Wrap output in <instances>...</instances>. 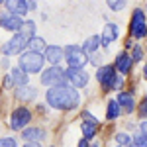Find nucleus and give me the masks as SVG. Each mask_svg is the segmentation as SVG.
Returning a JSON list of instances; mask_svg holds the SVG:
<instances>
[{
    "instance_id": "1",
    "label": "nucleus",
    "mask_w": 147,
    "mask_h": 147,
    "mask_svg": "<svg viewBox=\"0 0 147 147\" xmlns=\"http://www.w3.org/2000/svg\"><path fill=\"white\" fill-rule=\"evenodd\" d=\"M45 100L47 106L55 110H75L80 104V94L71 84H59V86H51L45 92Z\"/></svg>"
},
{
    "instance_id": "2",
    "label": "nucleus",
    "mask_w": 147,
    "mask_h": 147,
    "mask_svg": "<svg viewBox=\"0 0 147 147\" xmlns=\"http://www.w3.org/2000/svg\"><path fill=\"white\" fill-rule=\"evenodd\" d=\"M43 65H45V59L41 53H35V51H30L26 49L20 53V59H18V67L22 69L26 75H37L43 71Z\"/></svg>"
},
{
    "instance_id": "3",
    "label": "nucleus",
    "mask_w": 147,
    "mask_h": 147,
    "mask_svg": "<svg viewBox=\"0 0 147 147\" xmlns=\"http://www.w3.org/2000/svg\"><path fill=\"white\" fill-rule=\"evenodd\" d=\"M39 80H41V84L47 86V88H51V86H59V84H69L65 69H63V67H51V65H49L45 71H41Z\"/></svg>"
},
{
    "instance_id": "4",
    "label": "nucleus",
    "mask_w": 147,
    "mask_h": 147,
    "mask_svg": "<svg viewBox=\"0 0 147 147\" xmlns=\"http://www.w3.org/2000/svg\"><path fill=\"white\" fill-rule=\"evenodd\" d=\"M63 61L67 63V69H84L88 57L82 53L79 45H67L63 47Z\"/></svg>"
},
{
    "instance_id": "5",
    "label": "nucleus",
    "mask_w": 147,
    "mask_h": 147,
    "mask_svg": "<svg viewBox=\"0 0 147 147\" xmlns=\"http://www.w3.org/2000/svg\"><path fill=\"white\" fill-rule=\"evenodd\" d=\"M129 34L136 39H145L147 35V24H145V12L141 8H136L129 20Z\"/></svg>"
},
{
    "instance_id": "6",
    "label": "nucleus",
    "mask_w": 147,
    "mask_h": 147,
    "mask_svg": "<svg viewBox=\"0 0 147 147\" xmlns=\"http://www.w3.org/2000/svg\"><path fill=\"white\" fill-rule=\"evenodd\" d=\"M32 122V110L28 106H18L10 114V127L14 131H22L24 127H28Z\"/></svg>"
},
{
    "instance_id": "7",
    "label": "nucleus",
    "mask_w": 147,
    "mask_h": 147,
    "mask_svg": "<svg viewBox=\"0 0 147 147\" xmlns=\"http://www.w3.org/2000/svg\"><path fill=\"white\" fill-rule=\"evenodd\" d=\"M26 43H28V39L18 32V34H14L12 39H8L4 45L0 47V51H2L4 55H8V57L10 55H20L22 51H26Z\"/></svg>"
},
{
    "instance_id": "8",
    "label": "nucleus",
    "mask_w": 147,
    "mask_h": 147,
    "mask_svg": "<svg viewBox=\"0 0 147 147\" xmlns=\"http://www.w3.org/2000/svg\"><path fill=\"white\" fill-rule=\"evenodd\" d=\"M22 24H24V18L12 14V12L4 10L0 12V28L6 30V32H12V34H18L22 30Z\"/></svg>"
},
{
    "instance_id": "9",
    "label": "nucleus",
    "mask_w": 147,
    "mask_h": 147,
    "mask_svg": "<svg viewBox=\"0 0 147 147\" xmlns=\"http://www.w3.org/2000/svg\"><path fill=\"white\" fill-rule=\"evenodd\" d=\"M67 73V82L73 86V88H84L90 80V75L84 71V69H65Z\"/></svg>"
},
{
    "instance_id": "10",
    "label": "nucleus",
    "mask_w": 147,
    "mask_h": 147,
    "mask_svg": "<svg viewBox=\"0 0 147 147\" xmlns=\"http://www.w3.org/2000/svg\"><path fill=\"white\" fill-rule=\"evenodd\" d=\"M116 77H118V73H116L114 65H102L96 71V80L100 82V86L104 90H112V84L116 80Z\"/></svg>"
},
{
    "instance_id": "11",
    "label": "nucleus",
    "mask_w": 147,
    "mask_h": 147,
    "mask_svg": "<svg viewBox=\"0 0 147 147\" xmlns=\"http://www.w3.org/2000/svg\"><path fill=\"white\" fill-rule=\"evenodd\" d=\"M82 118H84V122L80 124L82 139L92 141V137H96V134H98V120H96L94 116H90L88 112H82Z\"/></svg>"
},
{
    "instance_id": "12",
    "label": "nucleus",
    "mask_w": 147,
    "mask_h": 147,
    "mask_svg": "<svg viewBox=\"0 0 147 147\" xmlns=\"http://www.w3.org/2000/svg\"><path fill=\"white\" fill-rule=\"evenodd\" d=\"M43 59L51 67H61V61H63V47L61 45H45L43 49Z\"/></svg>"
},
{
    "instance_id": "13",
    "label": "nucleus",
    "mask_w": 147,
    "mask_h": 147,
    "mask_svg": "<svg viewBox=\"0 0 147 147\" xmlns=\"http://www.w3.org/2000/svg\"><path fill=\"white\" fill-rule=\"evenodd\" d=\"M118 104H120V108H122V114H131L136 110V96H134V92L129 90H122L118 94Z\"/></svg>"
},
{
    "instance_id": "14",
    "label": "nucleus",
    "mask_w": 147,
    "mask_h": 147,
    "mask_svg": "<svg viewBox=\"0 0 147 147\" xmlns=\"http://www.w3.org/2000/svg\"><path fill=\"white\" fill-rule=\"evenodd\" d=\"M131 67H134V61H131V57L127 55V53H120V55L116 57V61H114V69H116V73L118 75H122V77H125V75H129L131 73Z\"/></svg>"
},
{
    "instance_id": "15",
    "label": "nucleus",
    "mask_w": 147,
    "mask_h": 147,
    "mask_svg": "<svg viewBox=\"0 0 147 147\" xmlns=\"http://www.w3.org/2000/svg\"><path fill=\"white\" fill-rule=\"evenodd\" d=\"M118 35H120V28H118L116 24L108 22L104 26V32H102V35H100V45L110 47V43H114V41L118 39Z\"/></svg>"
},
{
    "instance_id": "16",
    "label": "nucleus",
    "mask_w": 147,
    "mask_h": 147,
    "mask_svg": "<svg viewBox=\"0 0 147 147\" xmlns=\"http://www.w3.org/2000/svg\"><path fill=\"white\" fill-rule=\"evenodd\" d=\"M14 96H16L18 100H22V102L35 100V96H37V88H35V86H32V84L16 86V88H14Z\"/></svg>"
},
{
    "instance_id": "17",
    "label": "nucleus",
    "mask_w": 147,
    "mask_h": 147,
    "mask_svg": "<svg viewBox=\"0 0 147 147\" xmlns=\"http://www.w3.org/2000/svg\"><path fill=\"white\" fill-rule=\"evenodd\" d=\"M45 137V129L43 127H37V125H28L22 129V139L24 141H41Z\"/></svg>"
},
{
    "instance_id": "18",
    "label": "nucleus",
    "mask_w": 147,
    "mask_h": 147,
    "mask_svg": "<svg viewBox=\"0 0 147 147\" xmlns=\"http://www.w3.org/2000/svg\"><path fill=\"white\" fill-rule=\"evenodd\" d=\"M4 4H6V10L12 12V14H16V16H20V18H24V16L28 14L26 0H4Z\"/></svg>"
},
{
    "instance_id": "19",
    "label": "nucleus",
    "mask_w": 147,
    "mask_h": 147,
    "mask_svg": "<svg viewBox=\"0 0 147 147\" xmlns=\"http://www.w3.org/2000/svg\"><path fill=\"white\" fill-rule=\"evenodd\" d=\"M98 47H100V35H90V37H86V41L82 43V53L86 57L94 55L96 51H98Z\"/></svg>"
},
{
    "instance_id": "20",
    "label": "nucleus",
    "mask_w": 147,
    "mask_h": 147,
    "mask_svg": "<svg viewBox=\"0 0 147 147\" xmlns=\"http://www.w3.org/2000/svg\"><path fill=\"white\" fill-rule=\"evenodd\" d=\"M8 75H10L14 86H24V84H28V80H30V75H26L20 67H14Z\"/></svg>"
},
{
    "instance_id": "21",
    "label": "nucleus",
    "mask_w": 147,
    "mask_h": 147,
    "mask_svg": "<svg viewBox=\"0 0 147 147\" xmlns=\"http://www.w3.org/2000/svg\"><path fill=\"white\" fill-rule=\"evenodd\" d=\"M122 116V108H120V104L116 98L112 100H108V108H106V118H108V122H114V120H118Z\"/></svg>"
},
{
    "instance_id": "22",
    "label": "nucleus",
    "mask_w": 147,
    "mask_h": 147,
    "mask_svg": "<svg viewBox=\"0 0 147 147\" xmlns=\"http://www.w3.org/2000/svg\"><path fill=\"white\" fill-rule=\"evenodd\" d=\"M26 49L35 51V53H43V49H45V39H43V37H39V35H34V37H30V39H28Z\"/></svg>"
},
{
    "instance_id": "23",
    "label": "nucleus",
    "mask_w": 147,
    "mask_h": 147,
    "mask_svg": "<svg viewBox=\"0 0 147 147\" xmlns=\"http://www.w3.org/2000/svg\"><path fill=\"white\" fill-rule=\"evenodd\" d=\"M20 34L26 37V39H30V37H34L35 35V22L34 20H24L22 24V30H20Z\"/></svg>"
},
{
    "instance_id": "24",
    "label": "nucleus",
    "mask_w": 147,
    "mask_h": 147,
    "mask_svg": "<svg viewBox=\"0 0 147 147\" xmlns=\"http://www.w3.org/2000/svg\"><path fill=\"white\" fill-rule=\"evenodd\" d=\"M114 139H116L118 147H129V145H131V136H129V134H125V131H118Z\"/></svg>"
},
{
    "instance_id": "25",
    "label": "nucleus",
    "mask_w": 147,
    "mask_h": 147,
    "mask_svg": "<svg viewBox=\"0 0 147 147\" xmlns=\"http://www.w3.org/2000/svg\"><path fill=\"white\" fill-rule=\"evenodd\" d=\"M131 61L134 63H139V61H143V57H145V53H143V47L141 45H134V49H131Z\"/></svg>"
},
{
    "instance_id": "26",
    "label": "nucleus",
    "mask_w": 147,
    "mask_h": 147,
    "mask_svg": "<svg viewBox=\"0 0 147 147\" xmlns=\"http://www.w3.org/2000/svg\"><path fill=\"white\" fill-rule=\"evenodd\" d=\"M131 145L136 147H147V134H136L131 137Z\"/></svg>"
},
{
    "instance_id": "27",
    "label": "nucleus",
    "mask_w": 147,
    "mask_h": 147,
    "mask_svg": "<svg viewBox=\"0 0 147 147\" xmlns=\"http://www.w3.org/2000/svg\"><path fill=\"white\" fill-rule=\"evenodd\" d=\"M108 6H110L114 12H120V10H124L125 0H110V2H108Z\"/></svg>"
},
{
    "instance_id": "28",
    "label": "nucleus",
    "mask_w": 147,
    "mask_h": 147,
    "mask_svg": "<svg viewBox=\"0 0 147 147\" xmlns=\"http://www.w3.org/2000/svg\"><path fill=\"white\" fill-rule=\"evenodd\" d=\"M0 147H18L14 137H0Z\"/></svg>"
},
{
    "instance_id": "29",
    "label": "nucleus",
    "mask_w": 147,
    "mask_h": 147,
    "mask_svg": "<svg viewBox=\"0 0 147 147\" xmlns=\"http://www.w3.org/2000/svg\"><path fill=\"white\" fill-rule=\"evenodd\" d=\"M147 102L145 100H141V104H139V118H141V122H143V120H145V114H147Z\"/></svg>"
},
{
    "instance_id": "30",
    "label": "nucleus",
    "mask_w": 147,
    "mask_h": 147,
    "mask_svg": "<svg viewBox=\"0 0 147 147\" xmlns=\"http://www.w3.org/2000/svg\"><path fill=\"white\" fill-rule=\"evenodd\" d=\"M26 8H28V12H30V10H35V8H37L35 0H26Z\"/></svg>"
},
{
    "instance_id": "31",
    "label": "nucleus",
    "mask_w": 147,
    "mask_h": 147,
    "mask_svg": "<svg viewBox=\"0 0 147 147\" xmlns=\"http://www.w3.org/2000/svg\"><path fill=\"white\" fill-rule=\"evenodd\" d=\"M4 86H6V88H14V84H12L10 75H6V77H4Z\"/></svg>"
},
{
    "instance_id": "32",
    "label": "nucleus",
    "mask_w": 147,
    "mask_h": 147,
    "mask_svg": "<svg viewBox=\"0 0 147 147\" xmlns=\"http://www.w3.org/2000/svg\"><path fill=\"white\" fill-rule=\"evenodd\" d=\"M24 147H41V143H37V141H26Z\"/></svg>"
},
{
    "instance_id": "33",
    "label": "nucleus",
    "mask_w": 147,
    "mask_h": 147,
    "mask_svg": "<svg viewBox=\"0 0 147 147\" xmlns=\"http://www.w3.org/2000/svg\"><path fill=\"white\" fill-rule=\"evenodd\" d=\"M77 147H90V141H86V139H80L79 143H77Z\"/></svg>"
},
{
    "instance_id": "34",
    "label": "nucleus",
    "mask_w": 147,
    "mask_h": 147,
    "mask_svg": "<svg viewBox=\"0 0 147 147\" xmlns=\"http://www.w3.org/2000/svg\"><path fill=\"white\" fill-rule=\"evenodd\" d=\"M139 129H141V131H139V134H145V131H147V125H145V120H143V122H141V125H139Z\"/></svg>"
},
{
    "instance_id": "35",
    "label": "nucleus",
    "mask_w": 147,
    "mask_h": 147,
    "mask_svg": "<svg viewBox=\"0 0 147 147\" xmlns=\"http://www.w3.org/2000/svg\"><path fill=\"white\" fill-rule=\"evenodd\" d=\"M90 147H100V145H98V143H92V145Z\"/></svg>"
},
{
    "instance_id": "36",
    "label": "nucleus",
    "mask_w": 147,
    "mask_h": 147,
    "mask_svg": "<svg viewBox=\"0 0 147 147\" xmlns=\"http://www.w3.org/2000/svg\"><path fill=\"white\" fill-rule=\"evenodd\" d=\"M0 4H4V0H0Z\"/></svg>"
},
{
    "instance_id": "37",
    "label": "nucleus",
    "mask_w": 147,
    "mask_h": 147,
    "mask_svg": "<svg viewBox=\"0 0 147 147\" xmlns=\"http://www.w3.org/2000/svg\"><path fill=\"white\" fill-rule=\"evenodd\" d=\"M129 147H136V145H129Z\"/></svg>"
}]
</instances>
